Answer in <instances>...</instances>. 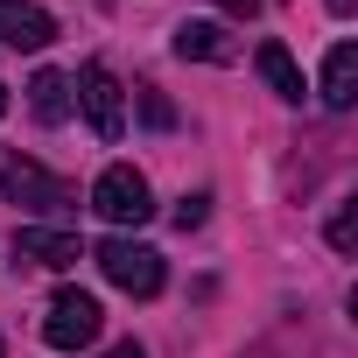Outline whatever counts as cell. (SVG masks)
<instances>
[{"mask_svg": "<svg viewBox=\"0 0 358 358\" xmlns=\"http://www.w3.org/2000/svg\"><path fill=\"white\" fill-rule=\"evenodd\" d=\"M0 197H8V204H29V211H50V218H64V211L78 204V183L50 176L43 162H29V155H15V148H0Z\"/></svg>", "mask_w": 358, "mask_h": 358, "instance_id": "obj_1", "label": "cell"}, {"mask_svg": "<svg viewBox=\"0 0 358 358\" xmlns=\"http://www.w3.org/2000/svg\"><path fill=\"white\" fill-rule=\"evenodd\" d=\"M92 260H99V274H106L113 288H127L134 302H155V295H162V281H169L162 253H155V246H141V239H127V232H113Z\"/></svg>", "mask_w": 358, "mask_h": 358, "instance_id": "obj_2", "label": "cell"}, {"mask_svg": "<svg viewBox=\"0 0 358 358\" xmlns=\"http://www.w3.org/2000/svg\"><path fill=\"white\" fill-rule=\"evenodd\" d=\"M92 211L106 218V225H148L155 218V197H148V176L134 169V162H113L106 176H99V183H92Z\"/></svg>", "mask_w": 358, "mask_h": 358, "instance_id": "obj_3", "label": "cell"}, {"mask_svg": "<svg viewBox=\"0 0 358 358\" xmlns=\"http://www.w3.org/2000/svg\"><path fill=\"white\" fill-rule=\"evenodd\" d=\"M99 330H106V309H99V295H85V288H64V295L50 302V316H43L50 351H85Z\"/></svg>", "mask_w": 358, "mask_h": 358, "instance_id": "obj_4", "label": "cell"}, {"mask_svg": "<svg viewBox=\"0 0 358 358\" xmlns=\"http://www.w3.org/2000/svg\"><path fill=\"white\" fill-rule=\"evenodd\" d=\"M78 99H85V120H92L99 141H120L127 134V99H120V78L106 64H85L78 71Z\"/></svg>", "mask_w": 358, "mask_h": 358, "instance_id": "obj_5", "label": "cell"}, {"mask_svg": "<svg viewBox=\"0 0 358 358\" xmlns=\"http://www.w3.org/2000/svg\"><path fill=\"white\" fill-rule=\"evenodd\" d=\"M57 43V22L50 8H36V0H0V50H50Z\"/></svg>", "mask_w": 358, "mask_h": 358, "instance_id": "obj_6", "label": "cell"}, {"mask_svg": "<svg viewBox=\"0 0 358 358\" xmlns=\"http://www.w3.org/2000/svg\"><path fill=\"white\" fill-rule=\"evenodd\" d=\"M183 64H239V43L225 22H176V43H169Z\"/></svg>", "mask_w": 358, "mask_h": 358, "instance_id": "obj_7", "label": "cell"}, {"mask_svg": "<svg viewBox=\"0 0 358 358\" xmlns=\"http://www.w3.org/2000/svg\"><path fill=\"white\" fill-rule=\"evenodd\" d=\"M15 260L71 267V260H85V246H78V232H57V225H15Z\"/></svg>", "mask_w": 358, "mask_h": 358, "instance_id": "obj_8", "label": "cell"}, {"mask_svg": "<svg viewBox=\"0 0 358 358\" xmlns=\"http://www.w3.org/2000/svg\"><path fill=\"white\" fill-rule=\"evenodd\" d=\"M351 99H358V43H337L323 57V106L330 113H351Z\"/></svg>", "mask_w": 358, "mask_h": 358, "instance_id": "obj_9", "label": "cell"}, {"mask_svg": "<svg viewBox=\"0 0 358 358\" xmlns=\"http://www.w3.org/2000/svg\"><path fill=\"white\" fill-rule=\"evenodd\" d=\"M29 113H36L43 127H64V120H71V78H64V71H36V78H29Z\"/></svg>", "mask_w": 358, "mask_h": 358, "instance_id": "obj_10", "label": "cell"}, {"mask_svg": "<svg viewBox=\"0 0 358 358\" xmlns=\"http://www.w3.org/2000/svg\"><path fill=\"white\" fill-rule=\"evenodd\" d=\"M253 64H260V78L274 85V99L302 106V92H309V85H302V71H295V57H288L281 43H260V57H253Z\"/></svg>", "mask_w": 358, "mask_h": 358, "instance_id": "obj_11", "label": "cell"}, {"mask_svg": "<svg viewBox=\"0 0 358 358\" xmlns=\"http://www.w3.org/2000/svg\"><path fill=\"white\" fill-rule=\"evenodd\" d=\"M330 246H337V253H351V246H358V204H351V197L330 211Z\"/></svg>", "mask_w": 358, "mask_h": 358, "instance_id": "obj_12", "label": "cell"}, {"mask_svg": "<svg viewBox=\"0 0 358 358\" xmlns=\"http://www.w3.org/2000/svg\"><path fill=\"white\" fill-rule=\"evenodd\" d=\"M204 218H211V190H190L183 204H176V232H197Z\"/></svg>", "mask_w": 358, "mask_h": 358, "instance_id": "obj_13", "label": "cell"}, {"mask_svg": "<svg viewBox=\"0 0 358 358\" xmlns=\"http://www.w3.org/2000/svg\"><path fill=\"white\" fill-rule=\"evenodd\" d=\"M141 120H148V127H162V134H169V127H176V106H169V99H162V92H155V85H148V92H141Z\"/></svg>", "mask_w": 358, "mask_h": 358, "instance_id": "obj_14", "label": "cell"}, {"mask_svg": "<svg viewBox=\"0 0 358 358\" xmlns=\"http://www.w3.org/2000/svg\"><path fill=\"white\" fill-rule=\"evenodd\" d=\"M218 8H225V15H239V22H246V15H260V0H218Z\"/></svg>", "mask_w": 358, "mask_h": 358, "instance_id": "obj_15", "label": "cell"}, {"mask_svg": "<svg viewBox=\"0 0 358 358\" xmlns=\"http://www.w3.org/2000/svg\"><path fill=\"white\" fill-rule=\"evenodd\" d=\"M99 358H148V351H141V344L127 337V344H113V351H99Z\"/></svg>", "mask_w": 358, "mask_h": 358, "instance_id": "obj_16", "label": "cell"}, {"mask_svg": "<svg viewBox=\"0 0 358 358\" xmlns=\"http://www.w3.org/2000/svg\"><path fill=\"white\" fill-rule=\"evenodd\" d=\"M0 113H8V85H0Z\"/></svg>", "mask_w": 358, "mask_h": 358, "instance_id": "obj_17", "label": "cell"}]
</instances>
